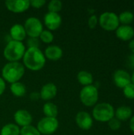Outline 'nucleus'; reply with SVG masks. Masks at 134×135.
<instances>
[{
    "label": "nucleus",
    "mask_w": 134,
    "mask_h": 135,
    "mask_svg": "<svg viewBox=\"0 0 134 135\" xmlns=\"http://www.w3.org/2000/svg\"><path fill=\"white\" fill-rule=\"evenodd\" d=\"M25 46L22 42L10 40L4 48L3 55L6 60L10 62H18L24 57Z\"/></svg>",
    "instance_id": "nucleus-3"
},
{
    "label": "nucleus",
    "mask_w": 134,
    "mask_h": 135,
    "mask_svg": "<svg viewBox=\"0 0 134 135\" xmlns=\"http://www.w3.org/2000/svg\"><path fill=\"white\" fill-rule=\"evenodd\" d=\"M98 20L101 28L106 31H115L119 27L118 16L114 12H104Z\"/></svg>",
    "instance_id": "nucleus-6"
},
{
    "label": "nucleus",
    "mask_w": 134,
    "mask_h": 135,
    "mask_svg": "<svg viewBox=\"0 0 134 135\" xmlns=\"http://www.w3.org/2000/svg\"><path fill=\"white\" fill-rule=\"evenodd\" d=\"M39 39L46 44H51L54 40V35L49 30H43L39 35Z\"/></svg>",
    "instance_id": "nucleus-26"
},
{
    "label": "nucleus",
    "mask_w": 134,
    "mask_h": 135,
    "mask_svg": "<svg viewBox=\"0 0 134 135\" xmlns=\"http://www.w3.org/2000/svg\"><path fill=\"white\" fill-rule=\"evenodd\" d=\"M26 35H28L29 37L38 38L43 32V25L41 21L35 17H28L24 25Z\"/></svg>",
    "instance_id": "nucleus-8"
},
{
    "label": "nucleus",
    "mask_w": 134,
    "mask_h": 135,
    "mask_svg": "<svg viewBox=\"0 0 134 135\" xmlns=\"http://www.w3.org/2000/svg\"><path fill=\"white\" fill-rule=\"evenodd\" d=\"M119 23H122L123 25H130L134 20V14L130 11L122 12L118 16Z\"/></svg>",
    "instance_id": "nucleus-23"
},
{
    "label": "nucleus",
    "mask_w": 134,
    "mask_h": 135,
    "mask_svg": "<svg viewBox=\"0 0 134 135\" xmlns=\"http://www.w3.org/2000/svg\"><path fill=\"white\" fill-rule=\"evenodd\" d=\"M92 116L98 122L108 123L115 117L114 107L108 103H100L93 108Z\"/></svg>",
    "instance_id": "nucleus-4"
},
{
    "label": "nucleus",
    "mask_w": 134,
    "mask_h": 135,
    "mask_svg": "<svg viewBox=\"0 0 134 135\" xmlns=\"http://www.w3.org/2000/svg\"><path fill=\"white\" fill-rule=\"evenodd\" d=\"M129 48L131 51L132 54H134V39L131 40L129 44Z\"/></svg>",
    "instance_id": "nucleus-36"
},
{
    "label": "nucleus",
    "mask_w": 134,
    "mask_h": 135,
    "mask_svg": "<svg viewBox=\"0 0 134 135\" xmlns=\"http://www.w3.org/2000/svg\"><path fill=\"white\" fill-rule=\"evenodd\" d=\"M5 89H6V82L3 80V78L0 77V96L4 93Z\"/></svg>",
    "instance_id": "nucleus-33"
},
{
    "label": "nucleus",
    "mask_w": 134,
    "mask_h": 135,
    "mask_svg": "<svg viewBox=\"0 0 134 135\" xmlns=\"http://www.w3.org/2000/svg\"><path fill=\"white\" fill-rule=\"evenodd\" d=\"M24 74V67L19 62H10L6 63L2 70L3 80L9 83H15Z\"/></svg>",
    "instance_id": "nucleus-2"
},
{
    "label": "nucleus",
    "mask_w": 134,
    "mask_h": 135,
    "mask_svg": "<svg viewBox=\"0 0 134 135\" xmlns=\"http://www.w3.org/2000/svg\"><path fill=\"white\" fill-rule=\"evenodd\" d=\"M123 94L124 96L130 100L134 99V85L131 82L128 85H126L123 89Z\"/></svg>",
    "instance_id": "nucleus-27"
},
{
    "label": "nucleus",
    "mask_w": 134,
    "mask_h": 135,
    "mask_svg": "<svg viewBox=\"0 0 134 135\" xmlns=\"http://www.w3.org/2000/svg\"><path fill=\"white\" fill-rule=\"evenodd\" d=\"M40 97L39 93H36V92H34V93H32L30 94V99L32 100H37L39 99V97Z\"/></svg>",
    "instance_id": "nucleus-34"
},
{
    "label": "nucleus",
    "mask_w": 134,
    "mask_h": 135,
    "mask_svg": "<svg viewBox=\"0 0 134 135\" xmlns=\"http://www.w3.org/2000/svg\"><path fill=\"white\" fill-rule=\"evenodd\" d=\"M62 54H63V52H62V50L61 49V47H59L56 45H51L46 48L44 55L50 60L57 61L62 58Z\"/></svg>",
    "instance_id": "nucleus-18"
},
{
    "label": "nucleus",
    "mask_w": 134,
    "mask_h": 135,
    "mask_svg": "<svg viewBox=\"0 0 134 135\" xmlns=\"http://www.w3.org/2000/svg\"><path fill=\"white\" fill-rule=\"evenodd\" d=\"M10 91L17 97H22L26 93V87L21 82H15L11 84L10 85Z\"/></svg>",
    "instance_id": "nucleus-21"
},
{
    "label": "nucleus",
    "mask_w": 134,
    "mask_h": 135,
    "mask_svg": "<svg viewBox=\"0 0 134 135\" xmlns=\"http://www.w3.org/2000/svg\"><path fill=\"white\" fill-rule=\"evenodd\" d=\"M58 128V121L56 118L44 117L41 119L37 124V130L40 134L51 135L54 134Z\"/></svg>",
    "instance_id": "nucleus-7"
},
{
    "label": "nucleus",
    "mask_w": 134,
    "mask_h": 135,
    "mask_svg": "<svg viewBox=\"0 0 134 135\" xmlns=\"http://www.w3.org/2000/svg\"><path fill=\"white\" fill-rule=\"evenodd\" d=\"M133 6H134V2H133Z\"/></svg>",
    "instance_id": "nucleus-38"
},
{
    "label": "nucleus",
    "mask_w": 134,
    "mask_h": 135,
    "mask_svg": "<svg viewBox=\"0 0 134 135\" xmlns=\"http://www.w3.org/2000/svg\"><path fill=\"white\" fill-rule=\"evenodd\" d=\"M43 112L46 117H50V118H56L58 112V107L54 104L51 102H47L44 104L43 107Z\"/></svg>",
    "instance_id": "nucleus-20"
},
{
    "label": "nucleus",
    "mask_w": 134,
    "mask_h": 135,
    "mask_svg": "<svg viewBox=\"0 0 134 135\" xmlns=\"http://www.w3.org/2000/svg\"><path fill=\"white\" fill-rule=\"evenodd\" d=\"M20 135H40V133L35 127L29 125L20 130Z\"/></svg>",
    "instance_id": "nucleus-24"
},
{
    "label": "nucleus",
    "mask_w": 134,
    "mask_h": 135,
    "mask_svg": "<svg viewBox=\"0 0 134 135\" xmlns=\"http://www.w3.org/2000/svg\"><path fill=\"white\" fill-rule=\"evenodd\" d=\"M130 128L131 130V131L134 134V115L132 116V118L130 119Z\"/></svg>",
    "instance_id": "nucleus-35"
},
{
    "label": "nucleus",
    "mask_w": 134,
    "mask_h": 135,
    "mask_svg": "<svg viewBox=\"0 0 134 135\" xmlns=\"http://www.w3.org/2000/svg\"><path fill=\"white\" fill-rule=\"evenodd\" d=\"M131 82L134 85V70L133 74H132V75H131Z\"/></svg>",
    "instance_id": "nucleus-37"
},
{
    "label": "nucleus",
    "mask_w": 134,
    "mask_h": 135,
    "mask_svg": "<svg viewBox=\"0 0 134 135\" xmlns=\"http://www.w3.org/2000/svg\"><path fill=\"white\" fill-rule=\"evenodd\" d=\"M0 135H20V128L13 123H8L2 127Z\"/></svg>",
    "instance_id": "nucleus-22"
},
{
    "label": "nucleus",
    "mask_w": 134,
    "mask_h": 135,
    "mask_svg": "<svg viewBox=\"0 0 134 135\" xmlns=\"http://www.w3.org/2000/svg\"><path fill=\"white\" fill-rule=\"evenodd\" d=\"M76 123L77 126L84 131L90 130L93 125V120L92 116L89 113L86 112H80L77 114Z\"/></svg>",
    "instance_id": "nucleus-11"
},
{
    "label": "nucleus",
    "mask_w": 134,
    "mask_h": 135,
    "mask_svg": "<svg viewBox=\"0 0 134 135\" xmlns=\"http://www.w3.org/2000/svg\"><path fill=\"white\" fill-rule=\"evenodd\" d=\"M13 118L17 126H21L22 127L31 125L32 122V116L26 110L21 109L17 111L13 115Z\"/></svg>",
    "instance_id": "nucleus-13"
},
{
    "label": "nucleus",
    "mask_w": 134,
    "mask_h": 135,
    "mask_svg": "<svg viewBox=\"0 0 134 135\" xmlns=\"http://www.w3.org/2000/svg\"><path fill=\"white\" fill-rule=\"evenodd\" d=\"M62 3L61 1L59 0H52L49 2L48 4V12H51V13H57L59 12L62 9Z\"/></svg>",
    "instance_id": "nucleus-25"
},
{
    "label": "nucleus",
    "mask_w": 134,
    "mask_h": 135,
    "mask_svg": "<svg viewBox=\"0 0 134 135\" xmlns=\"http://www.w3.org/2000/svg\"><path fill=\"white\" fill-rule=\"evenodd\" d=\"M57 92H58V89L56 85L54 83L50 82L45 84L42 87L39 95L43 100H50L56 96Z\"/></svg>",
    "instance_id": "nucleus-15"
},
{
    "label": "nucleus",
    "mask_w": 134,
    "mask_h": 135,
    "mask_svg": "<svg viewBox=\"0 0 134 135\" xmlns=\"http://www.w3.org/2000/svg\"><path fill=\"white\" fill-rule=\"evenodd\" d=\"M24 66L32 71H38L41 70L46 62L44 54L38 47L28 48L23 57Z\"/></svg>",
    "instance_id": "nucleus-1"
},
{
    "label": "nucleus",
    "mask_w": 134,
    "mask_h": 135,
    "mask_svg": "<svg viewBox=\"0 0 134 135\" xmlns=\"http://www.w3.org/2000/svg\"><path fill=\"white\" fill-rule=\"evenodd\" d=\"M77 81L79 83L84 86H88L91 85L93 82V77L92 74L88 71L85 70H81L77 74Z\"/></svg>",
    "instance_id": "nucleus-19"
},
{
    "label": "nucleus",
    "mask_w": 134,
    "mask_h": 135,
    "mask_svg": "<svg viewBox=\"0 0 134 135\" xmlns=\"http://www.w3.org/2000/svg\"><path fill=\"white\" fill-rule=\"evenodd\" d=\"M99 22V20H98V17L96 15H92L89 18H88V27L90 28H95Z\"/></svg>",
    "instance_id": "nucleus-30"
},
{
    "label": "nucleus",
    "mask_w": 134,
    "mask_h": 135,
    "mask_svg": "<svg viewBox=\"0 0 134 135\" xmlns=\"http://www.w3.org/2000/svg\"><path fill=\"white\" fill-rule=\"evenodd\" d=\"M108 126H109L111 130H112V131H118V130L120 129V127L122 126V123H121V121H119L118 119L114 117L113 119H111L108 122Z\"/></svg>",
    "instance_id": "nucleus-28"
},
{
    "label": "nucleus",
    "mask_w": 134,
    "mask_h": 135,
    "mask_svg": "<svg viewBox=\"0 0 134 135\" xmlns=\"http://www.w3.org/2000/svg\"><path fill=\"white\" fill-rule=\"evenodd\" d=\"M39 40L38 38H32V37H29L27 40V46L28 47V48H32V47H38L39 46Z\"/></svg>",
    "instance_id": "nucleus-29"
},
{
    "label": "nucleus",
    "mask_w": 134,
    "mask_h": 135,
    "mask_svg": "<svg viewBox=\"0 0 134 135\" xmlns=\"http://www.w3.org/2000/svg\"><path fill=\"white\" fill-rule=\"evenodd\" d=\"M5 4L9 11L17 13L24 12L30 6V2L28 0H8Z\"/></svg>",
    "instance_id": "nucleus-10"
},
{
    "label": "nucleus",
    "mask_w": 134,
    "mask_h": 135,
    "mask_svg": "<svg viewBox=\"0 0 134 135\" xmlns=\"http://www.w3.org/2000/svg\"><path fill=\"white\" fill-rule=\"evenodd\" d=\"M80 99L81 103L87 107L96 105L99 99V92L96 86L91 85L85 86L80 92Z\"/></svg>",
    "instance_id": "nucleus-5"
},
{
    "label": "nucleus",
    "mask_w": 134,
    "mask_h": 135,
    "mask_svg": "<svg viewBox=\"0 0 134 135\" xmlns=\"http://www.w3.org/2000/svg\"><path fill=\"white\" fill-rule=\"evenodd\" d=\"M127 63H128L130 67L134 69V54H131L130 55H129Z\"/></svg>",
    "instance_id": "nucleus-32"
},
{
    "label": "nucleus",
    "mask_w": 134,
    "mask_h": 135,
    "mask_svg": "<svg viewBox=\"0 0 134 135\" xmlns=\"http://www.w3.org/2000/svg\"><path fill=\"white\" fill-rule=\"evenodd\" d=\"M10 37L12 38V40L22 42L26 37V32L24 30V25L21 24H15L13 25L9 30Z\"/></svg>",
    "instance_id": "nucleus-16"
},
{
    "label": "nucleus",
    "mask_w": 134,
    "mask_h": 135,
    "mask_svg": "<svg viewBox=\"0 0 134 135\" xmlns=\"http://www.w3.org/2000/svg\"><path fill=\"white\" fill-rule=\"evenodd\" d=\"M113 81L117 87L124 89L126 85L131 83V76L124 70H117L113 74Z\"/></svg>",
    "instance_id": "nucleus-9"
},
{
    "label": "nucleus",
    "mask_w": 134,
    "mask_h": 135,
    "mask_svg": "<svg viewBox=\"0 0 134 135\" xmlns=\"http://www.w3.org/2000/svg\"><path fill=\"white\" fill-rule=\"evenodd\" d=\"M44 23L50 30H56L62 24V17L57 13L48 12L44 16Z\"/></svg>",
    "instance_id": "nucleus-12"
},
{
    "label": "nucleus",
    "mask_w": 134,
    "mask_h": 135,
    "mask_svg": "<svg viewBox=\"0 0 134 135\" xmlns=\"http://www.w3.org/2000/svg\"><path fill=\"white\" fill-rule=\"evenodd\" d=\"M133 116V110L129 106H120L115 111V117L119 121H127Z\"/></svg>",
    "instance_id": "nucleus-17"
},
{
    "label": "nucleus",
    "mask_w": 134,
    "mask_h": 135,
    "mask_svg": "<svg viewBox=\"0 0 134 135\" xmlns=\"http://www.w3.org/2000/svg\"><path fill=\"white\" fill-rule=\"evenodd\" d=\"M29 2H30V6H32V7L36 8V9L43 7L46 3L45 0H32V1H29Z\"/></svg>",
    "instance_id": "nucleus-31"
},
{
    "label": "nucleus",
    "mask_w": 134,
    "mask_h": 135,
    "mask_svg": "<svg viewBox=\"0 0 134 135\" xmlns=\"http://www.w3.org/2000/svg\"><path fill=\"white\" fill-rule=\"evenodd\" d=\"M115 35L122 41H130L134 37V28L130 25H119L115 30Z\"/></svg>",
    "instance_id": "nucleus-14"
}]
</instances>
